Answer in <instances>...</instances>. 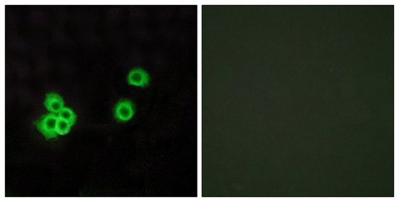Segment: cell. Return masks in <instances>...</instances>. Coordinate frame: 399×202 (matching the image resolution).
Listing matches in <instances>:
<instances>
[{
	"label": "cell",
	"instance_id": "obj_1",
	"mask_svg": "<svg viewBox=\"0 0 399 202\" xmlns=\"http://www.w3.org/2000/svg\"><path fill=\"white\" fill-rule=\"evenodd\" d=\"M58 117L54 114H47L41 117L36 122L37 129L47 139L57 138L58 136L57 123Z\"/></svg>",
	"mask_w": 399,
	"mask_h": 202
},
{
	"label": "cell",
	"instance_id": "obj_2",
	"mask_svg": "<svg viewBox=\"0 0 399 202\" xmlns=\"http://www.w3.org/2000/svg\"><path fill=\"white\" fill-rule=\"evenodd\" d=\"M134 106L128 100L119 101L114 109V116L117 120L121 122L129 121L134 116Z\"/></svg>",
	"mask_w": 399,
	"mask_h": 202
},
{
	"label": "cell",
	"instance_id": "obj_3",
	"mask_svg": "<svg viewBox=\"0 0 399 202\" xmlns=\"http://www.w3.org/2000/svg\"><path fill=\"white\" fill-rule=\"evenodd\" d=\"M150 78L147 72L141 68H135L130 71L127 81L130 85L137 87H145L149 83Z\"/></svg>",
	"mask_w": 399,
	"mask_h": 202
},
{
	"label": "cell",
	"instance_id": "obj_4",
	"mask_svg": "<svg viewBox=\"0 0 399 202\" xmlns=\"http://www.w3.org/2000/svg\"><path fill=\"white\" fill-rule=\"evenodd\" d=\"M44 104L47 111L55 114L59 113L65 105L63 98L55 93L47 94Z\"/></svg>",
	"mask_w": 399,
	"mask_h": 202
},
{
	"label": "cell",
	"instance_id": "obj_5",
	"mask_svg": "<svg viewBox=\"0 0 399 202\" xmlns=\"http://www.w3.org/2000/svg\"><path fill=\"white\" fill-rule=\"evenodd\" d=\"M58 118L63 119L64 121H67L71 126L75 123L76 121V115L74 111L70 108L64 107L59 113Z\"/></svg>",
	"mask_w": 399,
	"mask_h": 202
},
{
	"label": "cell",
	"instance_id": "obj_6",
	"mask_svg": "<svg viewBox=\"0 0 399 202\" xmlns=\"http://www.w3.org/2000/svg\"><path fill=\"white\" fill-rule=\"evenodd\" d=\"M71 125L67 121H64L58 118L57 123V132L61 135H65L70 132Z\"/></svg>",
	"mask_w": 399,
	"mask_h": 202
}]
</instances>
